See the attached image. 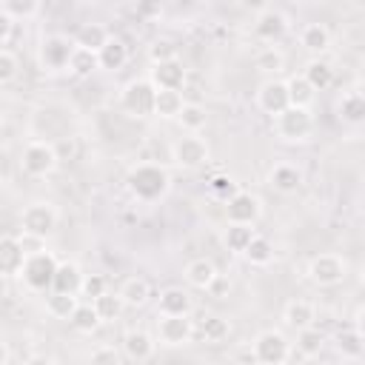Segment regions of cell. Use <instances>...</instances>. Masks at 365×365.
<instances>
[{
  "mask_svg": "<svg viewBox=\"0 0 365 365\" xmlns=\"http://www.w3.org/2000/svg\"><path fill=\"white\" fill-rule=\"evenodd\" d=\"M125 188L140 202H154L168 194L171 174L160 163H134L125 174Z\"/></svg>",
  "mask_w": 365,
  "mask_h": 365,
  "instance_id": "1",
  "label": "cell"
},
{
  "mask_svg": "<svg viewBox=\"0 0 365 365\" xmlns=\"http://www.w3.org/2000/svg\"><path fill=\"white\" fill-rule=\"evenodd\" d=\"M154 106H157V88L148 77H137V80H128L120 91V108L128 114V117H137V120H145L154 114Z\"/></svg>",
  "mask_w": 365,
  "mask_h": 365,
  "instance_id": "2",
  "label": "cell"
},
{
  "mask_svg": "<svg viewBox=\"0 0 365 365\" xmlns=\"http://www.w3.org/2000/svg\"><path fill=\"white\" fill-rule=\"evenodd\" d=\"M57 268H60L57 257H54L48 248H37V251H29L26 265H23V271H20V279H23L26 288H31V291H51Z\"/></svg>",
  "mask_w": 365,
  "mask_h": 365,
  "instance_id": "3",
  "label": "cell"
},
{
  "mask_svg": "<svg viewBox=\"0 0 365 365\" xmlns=\"http://www.w3.org/2000/svg\"><path fill=\"white\" fill-rule=\"evenodd\" d=\"M274 134L282 143H305L314 134V114H311V108L288 106L282 114L274 117Z\"/></svg>",
  "mask_w": 365,
  "mask_h": 365,
  "instance_id": "4",
  "label": "cell"
},
{
  "mask_svg": "<svg viewBox=\"0 0 365 365\" xmlns=\"http://www.w3.org/2000/svg\"><path fill=\"white\" fill-rule=\"evenodd\" d=\"M57 220L60 214L48 200H34L20 211V228L26 237H34V240H46L57 228Z\"/></svg>",
  "mask_w": 365,
  "mask_h": 365,
  "instance_id": "5",
  "label": "cell"
},
{
  "mask_svg": "<svg viewBox=\"0 0 365 365\" xmlns=\"http://www.w3.org/2000/svg\"><path fill=\"white\" fill-rule=\"evenodd\" d=\"M251 354L259 365H285L291 356V342L282 331L277 328H265L254 336L251 342Z\"/></svg>",
  "mask_w": 365,
  "mask_h": 365,
  "instance_id": "6",
  "label": "cell"
},
{
  "mask_svg": "<svg viewBox=\"0 0 365 365\" xmlns=\"http://www.w3.org/2000/svg\"><path fill=\"white\" fill-rule=\"evenodd\" d=\"M57 163H60L57 148L48 140H31L20 154V168L29 177H48L57 168Z\"/></svg>",
  "mask_w": 365,
  "mask_h": 365,
  "instance_id": "7",
  "label": "cell"
},
{
  "mask_svg": "<svg viewBox=\"0 0 365 365\" xmlns=\"http://www.w3.org/2000/svg\"><path fill=\"white\" fill-rule=\"evenodd\" d=\"M74 54V43L63 34H46L37 46V60L43 71H68Z\"/></svg>",
  "mask_w": 365,
  "mask_h": 365,
  "instance_id": "8",
  "label": "cell"
},
{
  "mask_svg": "<svg viewBox=\"0 0 365 365\" xmlns=\"http://www.w3.org/2000/svg\"><path fill=\"white\" fill-rule=\"evenodd\" d=\"M345 274H348V262H345L339 254H331V251L317 254V257H311V262H308V279H311L314 285H319V288L339 285V282L345 279Z\"/></svg>",
  "mask_w": 365,
  "mask_h": 365,
  "instance_id": "9",
  "label": "cell"
},
{
  "mask_svg": "<svg viewBox=\"0 0 365 365\" xmlns=\"http://www.w3.org/2000/svg\"><path fill=\"white\" fill-rule=\"evenodd\" d=\"M208 157H211V148H208V143L202 140V137H197V134H182V137H177L174 143H171V160L180 165V168H200V165H205L208 163Z\"/></svg>",
  "mask_w": 365,
  "mask_h": 365,
  "instance_id": "10",
  "label": "cell"
},
{
  "mask_svg": "<svg viewBox=\"0 0 365 365\" xmlns=\"http://www.w3.org/2000/svg\"><path fill=\"white\" fill-rule=\"evenodd\" d=\"M288 106H291V97H288V83H285V80L268 77V80L259 83V88H257V108H259V111L277 117V114H282Z\"/></svg>",
  "mask_w": 365,
  "mask_h": 365,
  "instance_id": "11",
  "label": "cell"
},
{
  "mask_svg": "<svg viewBox=\"0 0 365 365\" xmlns=\"http://www.w3.org/2000/svg\"><path fill=\"white\" fill-rule=\"evenodd\" d=\"M197 328L191 317H160L157 319V342L177 348V345H188L194 339Z\"/></svg>",
  "mask_w": 365,
  "mask_h": 365,
  "instance_id": "12",
  "label": "cell"
},
{
  "mask_svg": "<svg viewBox=\"0 0 365 365\" xmlns=\"http://www.w3.org/2000/svg\"><path fill=\"white\" fill-rule=\"evenodd\" d=\"M262 217V200L251 191H240L225 202V220L237 225H254Z\"/></svg>",
  "mask_w": 365,
  "mask_h": 365,
  "instance_id": "13",
  "label": "cell"
},
{
  "mask_svg": "<svg viewBox=\"0 0 365 365\" xmlns=\"http://www.w3.org/2000/svg\"><path fill=\"white\" fill-rule=\"evenodd\" d=\"M254 34H257L262 43L274 46V43H279V40L288 34V17H285L279 9L268 6V9H262V11L257 14V20H254Z\"/></svg>",
  "mask_w": 365,
  "mask_h": 365,
  "instance_id": "14",
  "label": "cell"
},
{
  "mask_svg": "<svg viewBox=\"0 0 365 365\" xmlns=\"http://www.w3.org/2000/svg\"><path fill=\"white\" fill-rule=\"evenodd\" d=\"M26 257H29V251L23 248V240L20 237L6 234L0 240V271H3L6 279L9 277H20L23 265H26Z\"/></svg>",
  "mask_w": 365,
  "mask_h": 365,
  "instance_id": "15",
  "label": "cell"
},
{
  "mask_svg": "<svg viewBox=\"0 0 365 365\" xmlns=\"http://www.w3.org/2000/svg\"><path fill=\"white\" fill-rule=\"evenodd\" d=\"M148 80L154 83V88H157V91H180V88L185 86V66H182L180 60L151 66Z\"/></svg>",
  "mask_w": 365,
  "mask_h": 365,
  "instance_id": "16",
  "label": "cell"
},
{
  "mask_svg": "<svg viewBox=\"0 0 365 365\" xmlns=\"http://www.w3.org/2000/svg\"><path fill=\"white\" fill-rule=\"evenodd\" d=\"M194 311V299L188 291L182 288H165L160 291V302H157V317H191Z\"/></svg>",
  "mask_w": 365,
  "mask_h": 365,
  "instance_id": "17",
  "label": "cell"
},
{
  "mask_svg": "<svg viewBox=\"0 0 365 365\" xmlns=\"http://www.w3.org/2000/svg\"><path fill=\"white\" fill-rule=\"evenodd\" d=\"M154 348H157V339L148 331H143V328H131L123 336V354L131 362H145L154 354Z\"/></svg>",
  "mask_w": 365,
  "mask_h": 365,
  "instance_id": "18",
  "label": "cell"
},
{
  "mask_svg": "<svg viewBox=\"0 0 365 365\" xmlns=\"http://www.w3.org/2000/svg\"><path fill=\"white\" fill-rule=\"evenodd\" d=\"M268 185L274 191H279V194H294L302 185V171L294 163H277L268 171Z\"/></svg>",
  "mask_w": 365,
  "mask_h": 365,
  "instance_id": "19",
  "label": "cell"
},
{
  "mask_svg": "<svg viewBox=\"0 0 365 365\" xmlns=\"http://www.w3.org/2000/svg\"><path fill=\"white\" fill-rule=\"evenodd\" d=\"M220 279V271H217V265L211 262V259H205V257H197V259H191L188 265H185V282L191 285V288H200V291H211V285Z\"/></svg>",
  "mask_w": 365,
  "mask_h": 365,
  "instance_id": "20",
  "label": "cell"
},
{
  "mask_svg": "<svg viewBox=\"0 0 365 365\" xmlns=\"http://www.w3.org/2000/svg\"><path fill=\"white\" fill-rule=\"evenodd\" d=\"M282 319L288 328L294 331H305V328H314V319H317V311L308 299H288L285 308H282Z\"/></svg>",
  "mask_w": 365,
  "mask_h": 365,
  "instance_id": "21",
  "label": "cell"
},
{
  "mask_svg": "<svg viewBox=\"0 0 365 365\" xmlns=\"http://www.w3.org/2000/svg\"><path fill=\"white\" fill-rule=\"evenodd\" d=\"M83 279H86V274L80 271V265L71 262V259H63L60 268H57V274H54L51 291H60V294H80V291H83Z\"/></svg>",
  "mask_w": 365,
  "mask_h": 365,
  "instance_id": "22",
  "label": "cell"
},
{
  "mask_svg": "<svg viewBox=\"0 0 365 365\" xmlns=\"http://www.w3.org/2000/svg\"><path fill=\"white\" fill-rule=\"evenodd\" d=\"M336 117L342 123H351V125L365 123V94L362 91H345L336 103Z\"/></svg>",
  "mask_w": 365,
  "mask_h": 365,
  "instance_id": "23",
  "label": "cell"
},
{
  "mask_svg": "<svg viewBox=\"0 0 365 365\" xmlns=\"http://www.w3.org/2000/svg\"><path fill=\"white\" fill-rule=\"evenodd\" d=\"M299 43H302L305 51H311V54L319 57V54H325L331 48V31L322 23H308L299 31Z\"/></svg>",
  "mask_w": 365,
  "mask_h": 365,
  "instance_id": "24",
  "label": "cell"
},
{
  "mask_svg": "<svg viewBox=\"0 0 365 365\" xmlns=\"http://www.w3.org/2000/svg\"><path fill=\"white\" fill-rule=\"evenodd\" d=\"M97 57H100L103 71H120L128 63V46L120 37H108V43L97 51Z\"/></svg>",
  "mask_w": 365,
  "mask_h": 365,
  "instance_id": "25",
  "label": "cell"
},
{
  "mask_svg": "<svg viewBox=\"0 0 365 365\" xmlns=\"http://www.w3.org/2000/svg\"><path fill=\"white\" fill-rule=\"evenodd\" d=\"M117 294L123 297L125 308H143V305L148 302V297H151V285H148V279H143V277H128V279L120 285Z\"/></svg>",
  "mask_w": 365,
  "mask_h": 365,
  "instance_id": "26",
  "label": "cell"
},
{
  "mask_svg": "<svg viewBox=\"0 0 365 365\" xmlns=\"http://www.w3.org/2000/svg\"><path fill=\"white\" fill-rule=\"evenodd\" d=\"M77 308H80V297L77 294H60V291H48L46 294V311L54 319H71Z\"/></svg>",
  "mask_w": 365,
  "mask_h": 365,
  "instance_id": "27",
  "label": "cell"
},
{
  "mask_svg": "<svg viewBox=\"0 0 365 365\" xmlns=\"http://www.w3.org/2000/svg\"><path fill=\"white\" fill-rule=\"evenodd\" d=\"M302 77L314 86V91H325V88H331V83H334V66H331L328 60H322V57H314V60H308Z\"/></svg>",
  "mask_w": 365,
  "mask_h": 365,
  "instance_id": "28",
  "label": "cell"
},
{
  "mask_svg": "<svg viewBox=\"0 0 365 365\" xmlns=\"http://www.w3.org/2000/svg\"><path fill=\"white\" fill-rule=\"evenodd\" d=\"M257 237L254 225H237V222H228L225 231H222V242L228 251L234 254H245V248L251 245V240Z\"/></svg>",
  "mask_w": 365,
  "mask_h": 365,
  "instance_id": "29",
  "label": "cell"
},
{
  "mask_svg": "<svg viewBox=\"0 0 365 365\" xmlns=\"http://www.w3.org/2000/svg\"><path fill=\"white\" fill-rule=\"evenodd\" d=\"M97 68H100L97 51L83 48V46H74V54H71V63H68V74H74V77H91Z\"/></svg>",
  "mask_w": 365,
  "mask_h": 365,
  "instance_id": "30",
  "label": "cell"
},
{
  "mask_svg": "<svg viewBox=\"0 0 365 365\" xmlns=\"http://www.w3.org/2000/svg\"><path fill=\"white\" fill-rule=\"evenodd\" d=\"M228 334H231V322H228L225 317H220V314L202 317V322H200V336H202V342L217 345V342H222Z\"/></svg>",
  "mask_w": 365,
  "mask_h": 365,
  "instance_id": "31",
  "label": "cell"
},
{
  "mask_svg": "<svg viewBox=\"0 0 365 365\" xmlns=\"http://www.w3.org/2000/svg\"><path fill=\"white\" fill-rule=\"evenodd\" d=\"M185 108V100L180 91H157V106H154V117L163 120H177Z\"/></svg>",
  "mask_w": 365,
  "mask_h": 365,
  "instance_id": "32",
  "label": "cell"
},
{
  "mask_svg": "<svg viewBox=\"0 0 365 365\" xmlns=\"http://www.w3.org/2000/svg\"><path fill=\"white\" fill-rule=\"evenodd\" d=\"M108 37H111V34H108L100 23H86V26H80V31H77V37H74V46L100 51V48L108 43Z\"/></svg>",
  "mask_w": 365,
  "mask_h": 365,
  "instance_id": "33",
  "label": "cell"
},
{
  "mask_svg": "<svg viewBox=\"0 0 365 365\" xmlns=\"http://www.w3.org/2000/svg\"><path fill=\"white\" fill-rule=\"evenodd\" d=\"M285 83H288V97H291V106L311 108V103H314V97H317L314 86H311V83H308L302 74H294V77H288Z\"/></svg>",
  "mask_w": 365,
  "mask_h": 365,
  "instance_id": "34",
  "label": "cell"
},
{
  "mask_svg": "<svg viewBox=\"0 0 365 365\" xmlns=\"http://www.w3.org/2000/svg\"><path fill=\"white\" fill-rule=\"evenodd\" d=\"M68 322H71V328L80 331V334H94V331L103 325V319H100L94 302H80V308L74 311V317H71Z\"/></svg>",
  "mask_w": 365,
  "mask_h": 365,
  "instance_id": "35",
  "label": "cell"
},
{
  "mask_svg": "<svg viewBox=\"0 0 365 365\" xmlns=\"http://www.w3.org/2000/svg\"><path fill=\"white\" fill-rule=\"evenodd\" d=\"M325 348V334L319 328H305V331H297V351L305 356V359H314L319 356Z\"/></svg>",
  "mask_w": 365,
  "mask_h": 365,
  "instance_id": "36",
  "label": "cell"
},
{
  "mask_svg": "<svg viewBox=\"0 0 365 365\" xmlns=\"http://www.w3.org/2000/svg\"><path fill=\"white\" fill-rule=\"evenodd\" d=\"M336 351H339L342 356L356 359V356L365 354V336H362L356 328H342V331L336 334Z\"/></svg>",
  "mask_w": 365,
  "mask_h": 365,
  "instance_id": "37",
  "label": "cell"
},
{
  "mask_svg": "<svg viewBox=\"0 0 365 365\" xmlns=\"http://www.w3.org/2000/svg\"><path fill=\"white\" fill-rule=\"evenodd\" d=\"M251 265H257V268H265V265H271V259H274V245H271V240L268 237H254L251 240V245L245 248V254H242Z\"/></svg>",
  "mask_w": 365,
  "mask_h": 365,
  "instance_id": "38",
  "label": "cell"
},
{
  "mask_svg": "<svg viewBox=\"0 0 365 365\" xmlns=\"http://www.w3.org/2000/svg\"><path fill=\"white\" fill-rule=\"evenodd\" d=\"M177 123L185 128V134H197V131L205 128V123H208V111H205L200 103H185L182 114L177 117Z\"/></svg>",
  "mask_w": 365,
  "mask_h": 365,
  "instance_id": "39",
  "label": "cell"
},
{
  "mask_svg": "<svg viewBox=\"0 0 365 365\" xmlns=\"http://www.w3.org/2000/svg\"><path fill=\"white\" fill-rule=\"evenodd\" d=\"M0 11L9 14V17L17 23V20L34 17V14L40 11V3H37V0H3V3H0Z\"/></svg>",
  "mask_w": 365,
  "mask_h": 365,
  "instance_id": "40",
  "label": "cell"
},
{
  "mask_svg": "<svg viewBox=\"0 0 365 365\" xmlns=\"http://www.w3.org/2000/svg\"><path fill=\"white\" fill-rule=\"evenodd\" d=\"M94 308H97V314H100V319L103 322H114L120 314H123V308H125V302H123V297L120 294H103L100 299H94Z\"/></svg>",
  "mask_w": 365,
  "mask_h": 365,
  "instance_id": "41",
  "label": "cell"
},
{
  "mask_svg": "<svg viewBox=\"0 0 365 365\" xmlns=\"http://www.w3.org/2000/svg\"><path fill=\"white\" fill-rule=\"evenodd\" d=\"M148 60H151V66L180 60V57H177V43L168 40V37H157V40L148 46Z\"/></svg>",
  "mask_w": 365,
  "mask_h": 365,
  "instance_id": "42",
  "label": "cell"
},
{
  "mask_svg": "<svg viewBox=\"0 0 365 365\" xmlns=\"http://www.w3.org/2000/svg\"><path fill=\"white\" fill-rule=\"evenodd\" d=\"M254 66H257L259 71L277 74V71H282V66H285V54H282L277 46H265V48L254 57Z\"/></svg>",
  "mask_w": 365,
  "mask_h": 365,
  "instance_id": "43",
  "label": "cell"
},
{
  "mask_svg": "<svg viewBox=\"0 0 365 365\" xmlns=\"http://www.w3.org/2000/svg\"><path fill=\"white\" fill-rule=\"evenodd\" d=\"M208 188H211L214 197H220V200H225V202H228L234 194H240L237 182H234L228 174H217V177H211V180H208Z\"/></svg>",
  "mask_w": 365,
  "mask_h": 365,
  "instance_id": "44",
  "label": "cell"
},
{
  "mask_svg": "<svg viewBox=\"0 0 365 365\" xmlns=\"http://www.w3.org/2000/svg\"><path fill=\"white\" fill-rule=\"evenodd\" d=\"M103 294H108V285H106V277H103V274H86V279H83V291H80V297H86L88 302H94V299H100Z\"/></svg>",
  "mask_w": 365,
  "mask_h": 365,
  "instance_id": "45",
  "label": "cell"
},
{
  "mask_svg": "<svg viewBox=\"0 0 365 365\" xmlns=\"http://www.w3.org/2000/svg\"><path fill=\"white\" fill-rule=\"evenodd\" d=\"M20 71V60L11 48H0V83H11Z\"/></svg>",
  "mask_w": 365,
  "mask_h": 365,
  "instance_id": "46",
  "label": "cell"
},
{
  "mask_svg": "<svg viewBox=\"0 0 365 365\" xmlns=\"http://www.w3.org/2000/svg\"><path fill=\"white\" fill-rule=\"evenodd\" d=\"M88 365H123V356L114 345H100L88 354Z\"/></svg>",
  "mask_w": 365,
  "mask_h": 365,
  "instance_id": "47",
  "label": "cell"
},
{
  "mask_svg": "<svg viewBox=\"0 0 365 365\" xmlns=\"http://www.w3.org/2000/svg\"><path fill=\"white\" fill-rule=\"evenodd\" d=\"M11 34H14V20H11L9 14L0 11V46H3V48H9Z\"/></svg>",
  "mask_w": 365,
  "mask_h": 365,
  "instance_id": "48",
  "label": "cell"
},
{
  "mask_svg": "<svg viewBox=\"0 0 365 365\" xmlns=\"http://www.w3.org/2000/svg\"><path fill=\"white\" fill-rule=\"evenodd\" d=\"M354 328L365 336V305H359V308H356V314H354Z\"/></svg>",
  "mask_w": 365,
  "mask_h": 365,
  "instance_id": "49",
  "label": "cell"
},
{
  "mask_svg": "<svg viewBox=\"0 0 365 365\" xmlns=\"http://www.w3.org/2000/svg\"><path fill=\"white\" fill-rule=\"evenodd\" d=\"M23 365H54V359H48V356H29Z\"/></svg>",
  "mask_w": 365,
  "mask_h": 365,
  "instance_id": "50",
  "label": "cell"
},
{
  "mask_svg": "<svg viewBox=\"0 0 365 365\" xmlns=\"http://www.w3.org/2000/svg\"><path fill=\"white\" fill-rule=\"evenodd\" d=\"M140 11H143V14H163V9H160V6H143Z\"/></svg>",
  "mask_w": 365,
  "mask_h": 365,
  "instance_id": "51",
  "label": "cell"
},
{
  "mask_svg": "<svg viewBox=\"0 0 365 365\" xmlns=\"http://www.w3.org/2000/svg\"><path fill=\"white\" fill-rule=\"evenodd\" d=\"M362 285H365V274H362Z\"/></svg>",
  "mask_w": 365,
  "mask_h": 365,
  "instance_id": "52",
  "label": "cell"
}]
</instances>
